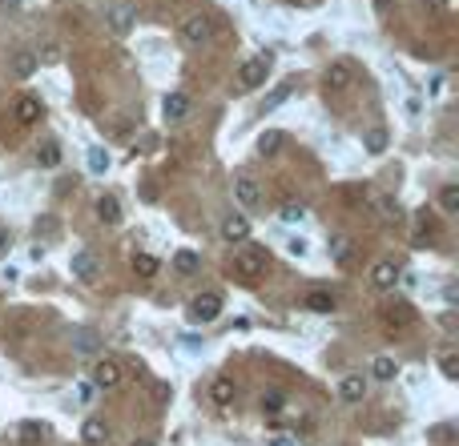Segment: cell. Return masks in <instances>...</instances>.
I'll use <instances>...</instances> for the list:
<instances>
[{
    "label": "cell",
    "mask_w": 459,
    "mask_h": 446,
    "mask_svg": "<svg viewBox=\"0 0 459 446\" xmlns=\"http://www.w3.org/2000/svg\"><path fill=\"white\" fill-rule=\"evenodd\" d=\"M218 314H222V294H213V289L197 294L194 302H190V322H194V326H210Z\"/></svg>",
    "instance_id": "cell-2"
},
{
    "label": "cell",
    "mask_w": 459,
    "mask_h": 446,
    "mask_svg": "<svg viewBox=\"0 0 459 446\" xmlns=\"http://www.w3.org/2000/svg\"><path fill=\"white\" fill-rule=\"evenodd\" d=\"M339 398L343 402H362L367 398V378H362V374H346L343 382H339Z\"/></svg>",
    "instance_id": "cell-11"
},
{
    "label": "cell",
    "mask_w": 459,
    "mask_h": 446,
    "mask_svg": "<svg viewBox=\"0 0 459 446\" xmlns=\"http://www.w3.org/2000/svg\"><path fill=\"white\" fill-rule=\"evenodd\" d=\"M222 238L226 241H246L250 238V222L242 213H230L226 222H222Z\"/></svg>",
    "instance_id": "cell-12"
},
{
    "label": "cell",
    "mask_w": 459,
    "mask_h": 446,
    "mask_svg": "<svg viewBox=\"0 0 459 446\" xmlns=\"http://www.w3.org/2000/svg\"><path fill=\"white\" fill-rule=\"evenodd\" d=\"M270 446H295V438H286V434H278V438H274Z\"/></svg>",
    "instance_id": "cell-43"
},
{
    "label": "cell",
    "mask_w": 459,
    "mask_h": 446,
    "mask_svg": "<svg viewBox=\"0 0 459 446\" xmlns=\"http://www.w3.org/2000/svg\"><path fill=\"white\" fill-rule=\"evenodd\" d=\"M323 85H327V89H334V93L351 89V85H355V73H351V64H343V61L327 64V73H323Z\"/></svg>",
    "instance_id": "cell-8"
},
{
    "label": "cell",
    "mask_w": 459,
    "mask_h": 446,
    "mask_svg": "<svg viewBox=\"0 0 459 446\" xmlns=\"http://www.w3.org/2000/svg\"><path fill=\"white\" fill-rule=\"evenodd\" d=\"M282 145H286V133H278V129H266L262 137H258V153H262V157H270V153H278Z\"/></svg>",
    "instance_id": "cell-20"
},
{
    "label": "cell",
    "mask_w": 459,
    "mask_h": 446,
    "mask_svg": "<svg viewBox=\"0 0 459 446\" xmlns=\"http://www.w3.org/2000/svg\"><path fill=\"white\" fill-rule=\"evenodd\" d=\"M109 438V426L101 422V418H85V426H81V443H89V446H101Z\"/></svg>",
    "instance_id": "cell-16"
},
{
    "label": "cell",
    "mask_w": 459,
    "mask_h": 446,
    "mask_svg": "<svg viewBox=\"0 0 459 446\" xmlns=\"http://www.w3.org/2000/svg\"><path fill=\"white\" fill-rule=\"evenodd\" d=\"M174 270L178 273H197L202 270V257H197L194 250H178V254H174Z\"/></svg>",
    "instance_id": "cell-23"
},
{
    "label": "cell",
    "mask_w": 459,
    "mask_h": 446,
    "mask_svg": "<svg viewBox=\"0 0 459 446\" xmlns=\"http://www.w3.org/2000/svg\"><path fill=\"white\" fill-rule=\"evenodd\" d=\"M133 270L141 273V278H153V273H157V257L153 254H133Z\"/></svg>",
    "instance_id": "cell-29"
},
{
    "label": "cell",
    "mask_w": 459,
    "mask_h": 446,
    "mask_svg": "<svg viewBox=\"0 0 459 446\" xmlns=\"http://www.w3.org/2000/svg\"><path fill=\"white\" fill-rule=\"evenodd\" d=\"M266 73H270V57H250V61H242V69H238V85H242V89H258L266 80Z\"/></svg>",
    "instance_id": "cell-5"
},
{
    "label": "cell",
    "mask_w": 459,
    "mask_h": 446,
    "mask_svg": "<svg viewBox=\"0 0 459 446\" xmlns=\"http://www.w3.org/2000/svg\"><path fill=\"white\" fill-rule=\"evenodd\" d=\"M210 398H213V406H230V402H234V382H230V378H213Z\"/></svg>",
    "instance_id": "cell-21"
},
{
    "label": "cell",
    "mask_w": 459,
    "mask_h": 446,
    "mask_svg": "<svg viewBox=\"0 0 459 446\" xmlns=\"http://www.w3.org/2000/svg\"><path fill=\"white\" fill-rule=\"evenodd\" d=\"M330 257H334L339 266H351V257H355V241L343 238V233H339V238H330Z\"/></svg>",
    "instance_id": "cell-19"
},
{
    "label": "cell",
    "mask_w": 459,
    "mask_h": 446,
    "mask_svg": "<svg viewBox=\"0 0 459 446\" xmlns=\"http://www.w3.org/2000/svg\"><path fill=\"white\" fill-rule=\"evenodd\" d=\"M379 213H383L387 225H403V206H399L395 197H383V201H379Z\"/></svg>",
    "instance_id": "cell-24"
},
{
    "label": "cell",
    "mask_w": 459,
    "mask_h": 446,
    "mask_svg": "<svg viewBox=\"0 0 459 446\" xmlns=\"http://www.w3.org/2000/svg\"><path fill=\"white\" fill-rule=\"evenodd\" d=\"M419 233H435V213L431 209H419Z\"/></svg>",
    "instance_id": "cell-38"
},
{
    "label": "cell",
    "mask_w": 459,
    "mask_h": 446,
    "mask_svg": "<svg viewBox=\"0 0 459 446\" xmlns=\"http://www.w3.org/2000/svg\"><path fill=\"white\" fill-rule=\"evenodd\" d=\"M133 446H153V443H149V438H137V443H133Z\"/></svg>",
    "instance_id": "cell-45"
},
{
    "label": "cell",
    "mask_w": 459,
    "mask_h": 446,
    "mask_svg": "<svg viewBox=\"0 0 459 446\" xmlns=\"http://www.w3.org/2000/svg\"><path fill=\"white\" fill-rule=\"evenodd\" d=\"M89 169H93V173H105V169H109V153H105V149H89Z\"/></svg>",
    "instance_id": "cell-36"
},
{
    "label": "cell",
    "mask_w": 459,
    "mask_h": 446,
    "mask_svg": "<svg viewBox=\"0 0 459 446\" xmlns=\"http://www.w3.org/2000/svg\"><path fill=\"white\" fill-rule=\"evenodd\" d=\"M162 113H165V121H181V117L190 113V96L185 93H169L162 101Z\"/></svg>",
    "instance_id": "cell-14"
},
{
    "label": "cell",
    "mask_w": 459,
    "mask_h": 446,
    "mask_svg": "<svg viewBox=\"0 0 459 446\" xmlns=\"http://www.w3.org/2000/svg\"><path fill=\"white\" fill-rule=\"evenodd\" d=\"M41 61H61V48H57V45H45V48H41Z\"/></svg>",
    "instance_id": "cell-40"
},
{
    "label": "cell",
    "mask_w": 459,
    "mask_h": 446,
    "mask_svg": "<svg viewBox=\"0 0 459 446\" xmlns=\"http://www.w3.org/2000/svg\"><path fill=\"white\" fill-rule=\"evenodd\" d=\"M13 121H20V125L41 121V101H36V96H17V101H13Z\"/></svg>",
    "instance_id": "cell-9"
},
{
    "label": "cell",
    "mask_w": 459,
    "mask_h": 446,
    "mask_svg": "<svg viewBox=\"0 0 459 446\" xmlns=\"http://www.w3.org/2000/svg\"><path fill=\"white\" fill-rule=\"evenodd\" d=\"M213 36V24H210V16H190V20H185V24H181V41H185V45H206V41H210Z\"/></svg>",
    "instance_id": "cell-6"
},
{
    "label": "cell",
    "mask_w": 459,
    "mask_h": 446,
    "mask_svg": "<svg viewBox=\"0 0 459 446\" xmlns=\"http://www.w3.org/2000/svg\"><path fill=\"white\" fill-rule=\"evenodd\" d=\"M439 206H443V213H456V209H459V185H443Z\"/></svg>",
    "instance_id": "cell-35"
},
{
    "label": "cell",
    "mask_w": 459,
    "mask_h": 446,
    "mask_svg": "<svg viewBox=\"0 0 459 446\" xmlns=\"http://www.w3.org/2000/svg\"><path fill=\"white\" fill-rule=\"evenodd\" d=\"M97 217L105 225H117L121 222V201H117L113 193H101V201H97Z\"/></svg>",
    "instance_id": "cell-15"
},
{
    "label": "cell",
    "mask_w": 459,
    "mask_h": 446,
    "mask_svg": "<svg viewBox=\"0 0 459 446\" xmlns=\"http://www.w3.org/2000/svg\"><path fill=\"white\" fill-rule=\"evenodd\" d=\"M306 310H314V314H330V310H334V298L323 294V289H314V294H306Z\"/></svg>",
    "instance_id": "cell-25"
},
{
    "label": "cell",
    "mask_w": 459,
    "mask_h": 446,
    "mask_svg": "<svg viewBox=\"0 0 459 446\" xmlns=\"http://www.w3.org/2000/svg\"><path fill=\"white\" fill-rule=\"evenodd\" d=\"M153 398H157V402H169V398H174V390H169L165 382H157V386H153Z\"/></svg>",
    "instance_id": "cell-39"
},
{
    "label": "cell",
    "mask_w": 459,
    "mask_h": 446,
    "mask_svg": "<svg viewBox=\"0 0 459 446\" xmlns=\"http://www.w3.org/2000/svg\"><path fill=\"white\" fill-rule=\"evenodd\" d=\"M93 386H101V390H117V386H121V362L101 358L97 366H93Z\"/></svg>",
    "instance_id": "cell-7"
},
{
    "label": "cell",
    "mask_w": 459,
    "mask_h": 446,
    "mask_svg": "<svg viewBox=\"0 0 459 446\" xmlns=\"http://www.w3.org/2000/svg\"><path fill=\"white\" fill-rule=\"evenodd\" d=\"M17 438H20V446H41V438H45V426H41V422H20V426H17Z\"/></svg>",
    "instance_id": "cell-22"
},
{
    "label": "cell",
    "mask_w": 459,
    "mask_h": 446,
    "mask_svg": "<svg viewBox=\"0 0 459 446\" xmlns=\"http://www.w3.org/2000/svg\"><path fill=\"white\" fill-rule=\"evenodd\" d=\"M234 273H238L242 282H258V278L266 273V245L246 241V245L234 254Z\"/></svg>",
    "instance_id": "cell-1"
},
{
    "label": "cell",
    "mask_w": 459,
    "mask_h": 446,
    "mask_svg": "<svg viewBox=\"0 0 459 446\" xmlns=\"http://www.w3.org/2000/svg\"><path fill=\"white\" fill-rule=\"evenodd\" d=\"M295 93V85H290V80H286V85H278V89H274V93L266 96V105H262V113H270V109H278L282 101H286V96Z\"/></svg>",
    "instance_id": "cell-32"
},
{
    "label": "cell",
    "mask_w": 459,
    "mask_h": 446,
    "mask_svg": "<svg viewBox=\"0 0 459 446\" xmlns=\"http://www.w3.org/2000/svg\"><path fill=\"white\" fill-rule=\"evenodd\" d=\"M371 282H375V289H395V282H399V266H395V261H379L375 270H371Z\"/></svg>",
    "instance_id": "cell-13"
},
{
    "label": "cell",
    "mask_w": 459,
    "mask_h": 446,
    "mask_svg": "<svg viewBox=\"0 0 459 446\" xmlns=\"http://www.w3.org/2000/svg\"><path fill=\"white\" fill-rule=\"evenodd\" d=\"M395 374H399V362L387 358V354H379L375 362H371V378H379V382H391Z\"/></svg>",
    "instance_id": "cell-18"
},
{
    "label": "cell",
    "mask_w": 459,
    "mask_h": 446,
    "mask_svg": "<svg viewBox=\"0 0 459 446\" xmlns=\"http://www.w3.org/2000/svg\"><path fill=\"white\" fill-rule=\"evenodd\" d=\"M362 145H367V153H383V149H387V129H371V133L362 137Z\"/></svg>",
    "instance_id": "cell-31"
},
{
    "label": "cell",
    "mask_w": 459,
    "mask_h": 446,
    "mask_svg": "<svg viewBox=\"0 0 459 446\" xmlns=\"http://www.w3.org/2000/svg\"><path fill=\"white\" fill-rule=\"evenodd\" d=\"M415 318V310H411L407 302H395V305H387V310H383V322H387V326H407V322Z\"/></svg>",
    "instance_id": "cell-17"
},
{
    "label": "cell",
    "mask_w": 459,
    "mask_h": 446,
    "mask_svg": "<svg viewBox=\"0 0 459 446\" xmlns=\"http://www.w3.org/2000/svg\"><path fill=\"white\" fill-rule=\"evenodd\" d=\"M439 370H443V378H447V382H456V378H459V354L447 350V354L439 358Z\"/></svg>",
    "instance_id": "cell-30"
},
{
    "label": "cell",
    "mask_w": 459,
    "mask_h": 446,
    "mask_svg": "<svg viewBox=\"0 0 459 446\" xmlns=\"http://www.w3.org/2000/svg\"><path fill=\"white\" fill-rule=\"evenodd\" d=\"M234 197H238L246 209H254L258 201H262V189H258V181H254V177H238V181H234Z\"/></svg>",
    "instance_id": "cell-10"
},
{
    "label": "cell",
    "mask_w": 459,
    "mask_h": 446,
    "mask_svg": "<svg viewBox=\"0 0 459 446\" xmlns=\"http://www.w3.org/2000/svg\"><path fill=\"white\" fill-rule=\"evenodd\" d=\"M105 24H109L117 36H129L133 24H137V4H129V0L113 4V8H109V16H105Z\"/></svg>",
    "instance_id": "cell-3"
},
{
    "label": "cell",
    "mask_w": 459,
    "mask_h": 446,
    "mask_svg": "<svg viewBox=\"0 0 459 446\" xmlns=\"http://www.w3.org/2000/svg\"><path fill=\"white\" fill-rule=\"evenodd\" d=\"M69 270H73V278H77V282H97L101 261H97V254H93V250H73Z\"/></svg>",
    "instance_id": "cell-4"
},
{
    "label": "cell",
    "mask_w": 459,
    "mask_h": 446,
    "mask_svg": "<svg viewBox=\"0 0 459 446\" xmlns=\"http://www.w3.org/2000/svg\"><path fill=\"white\" fill-rule=\"evenodd\" d=\"M302 217H306V206H295V201L282 206V222H302Z\"/></svg>",
    "instance_id": "cell-37"
},
{
    "label": "cell",
    "mask_w": 459,
    "mask_h": 446,
    "mask_svg": "<svg viewBox=\"0 0 459 446\" xmlns=\"http://www.w3.org/2000/svg\"><path fill=\"white\" fill-rule=\"evenodd\" d=\"M33 69H36V57H33V52H17L13 73H17V77H33Z\"/></svg>",
    "instance_id": "cell-33"
},
{
    "label": "cell",
    "mask_w": 459,
    "mask_h": 446,
    "mask_svg": "<svg viewBox=\"0 0 459 446\" xmlns=\"http://www.w3.org/2000/svg\"><path fill=\"white\" fill-rule=\"evenodd\" d=\"M290 4H295V8H318L323 0H290Z\"/></svg>",
    "instance_id": "cell-41"
},
{
    "label": "cell",
    "mask_w": 459,
    "mask_h": 446,
    "mask_svg": "<svg viewBox=\"0 0 459 446\" xmlns=\"http://www.w3.org/2000/svg\"><path fill=\"white\" fill-rule=\"evenodd\" d=\"M427 4H431V8H435V13H443V4H447V0H427Z\"/></svg>",
    "instance_id": "cell-44"
},
{
    "label": "cell",
    "mask_w": 459,
    "mask_h": 446,
    "mask_svg": "<svg viewBox=\"0 0 459 446\" xmlns=\"http://www.w3.org/2000/svg\"><path fill=\"white\" fill-rule=\"evenodd\" d=\"M36 161H41L45 169L61 165V145H57V141H45V145H41V153H36Z\"/></svg>",
    "instance_id": "cell-27"
},
{
    "label": "cell",
    "mask_w": 459,
    "mask_h": 446,
    "mask_svg": "<svg viewBox=\"0 0 459 446\" xmlns=\"http://www.w3.org/2000/svg\"><path fill=\"white\" fill-rule=\"evenodd\" d=\"M73 350L77 354H93L97 350V334H93V330H73Z\"/></svg>",
    "instance_id": "cell-26"
},
{
    "label": "cell",
    "mask_w": 459,
    "mask_h": 446,
    "mask_svg": "<svg viewBox=\"0 0 459 446\" xmlns=\"http://www.w3.org/2000/svg\"><path fill=\"white\" fill-rule=\"evenodd\" d=\"M282 406H286V398H282V390H266L262 394V415H282Z\"/></svg>",
    "instance_id": "cell-28"
},
{
    "label": "cell",
    "mask_w": 459,
    "mask_h": 446,
    "mask_svg": "<svg viewBox=\"0 0 459 446\" xmlns=\"http://www.w3.org/2000/svg\"><path fill=\"white\" fill-rule=\"evenodd\" d=\"M456 438V426H447V422H439V426H431L427 431V443H439V446H447Z\"/></svg>",
    "instance_id": "cell-34"
},
{
    "label": "cell",
    "mask_w": 459,
    "mask_h": 446,
    "mask_svg": "<svg viewBox=\"0 0 459 446\" xmlns=\"http://www.w3.org/2000/svg\"><path fill=\"white\" fill-rule=\"evenodd\" d=\"M8 254V229H0V257Z\"/></svg>",
    "instance_id": "cell-42"
}]
</instances>
